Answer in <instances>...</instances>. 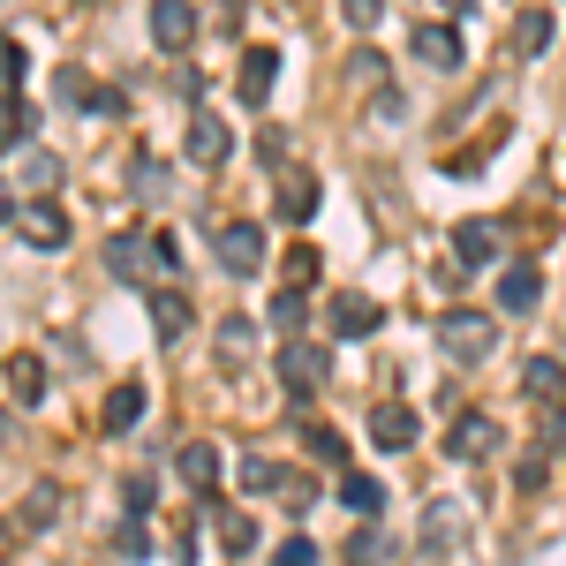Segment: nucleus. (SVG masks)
Instances as JSON below:
<instances>
[{
    "mask_svg": "<svg viewBox=\"0 0 566 566\" xmlns=\"http://www.w3.org/2000/svg\"><path fill=\"white\" fill-rule=\"evenodd\" d=\"M272 566H317V544H310V536H287V544L272 552Z\"/></svg>",
    "mask_w": 566,
    "mask_h": 566,
    "instance_id": "obj_38",
    "label": "nucleus"
},
{
    "mask_svg": "<svg viewBox=\"0 0 566 566\" xmlns=\"http://www.w3.org/2000/svg\"><path fill=\"white\" fill-rule=\"evenodd\" d=\"M348 84H363V91H386V53H370V45H363V53L348 61Z\"/></svg>",
    "mask_w": 566,
    "mask_h": 566,
    "instance_id": "obj_33",
    "label": "nucleus"
},
{
    "mask_svg": "<svg viewBox=\"0 0 566 566\" xmlns=\"http://www.w3.org/2000/svg\"><path fill=\"white\" fill-rule=\"evenodd\" d=\"M250 340H258V325H250V317H219V363H242Z\"/></svg>",
    "mask_w": 566,
    "mask_h": 566,
    "instance_id": "obj_29",
    "label": "nucleus"
},
{
    "mask_svg": "<svg viewBox=\"0 0 566 566\" xmlns=\"http://www.w3.org/2000/svg\"><path fill=\"white\" fill-rule=\"evenodd\" d=\"M272 325H280L287 340H295V333L310 325V303H303V287H280V295H272Z\"/></svg>",
    "mask_w": 566,
    "mask_h": 566,
    "instance_id": "obj_27",
    "label": "nucleus"
},
{
    "mask_svg": "<svg viewBox=\"0 0 566 566\" xmlns=\"http://www.w3.org/2000/svg\"><path fill=\"white\" fill-rule=\"evenodd\" d=\"M303 453H310V461H325V469H340V461H348V438L325 431V423H310V431H303Z\"/></svg>",
    "mask_w": 566,
    "mask_h": 566,
    "instance_id": "obj_28",
    "label": "nucleus"
},
{
    "mask_svg": "<svg viewBox=\"0 0 566 566\" xmlns=\"http://www.w3.org/2000/svg\"><path fill=\"white\" fill-rule=\"evenodd\" d=\"M280 264H287V287H303V295H310V287H317V264H325V258H317L310 242H295V250H287Z\"/></svg>",
    "mask_w": 566,
    "mask_h": 566,
    "instance_id": "obj_31",
    "label": "nucleus"
},
{
    "mask_svg": "<svg viewBox=\"0 0 566 566\" xmlns=\"http://www.w3.org/2000/svg\"><path fill=\"white\" fill-rule=\"evenodd\" d=\"M53 522H61V491H53V483H31V499H23L15 528H53Z\"/></svg>",
    "mask_w": 566,
    "mask_h": 566,
    "instance_id": "obj_25",
    "label": "nucleus"
},
{
    "mask_svg": "<svg viewBox=\"0 0 566 566\" xmlns=\"http://www.w3.org/2000/svg\"><path fill=\"white\" fill-rule=\"evenodd\" d=\"M453 264H461V272L499 264V227H491V219H461V227H453Z\"/></svg>",
    "mask_w": 566,
    "mask_h": 566,
    "instance_id": "obj_11",
    "label": "nucleus"
},
{
    "mask_svg": "<svg viewBox=\"0 0 566 566\" xmlns=\"http://www.w3.org/2000/svg\"><path fill=\"white\" fill-rule=\"evenodd\" d=\"M114 552H122V559H144V552H151L144 522H122V528H114Z\"/></svg>",
    "mask_w": 566,
    "mask_h": 566,
    "instance_id": "obj_37",
    "label": "nucleus"
},
{
    "mask_svg": "<svg viewBox=\"0 0 566 566\" xmlns=\"http://www.w3.org/2000/svg\"><path fill=\"white\" fill-rule=\"evenodd\" d=\"M272 76H280V53H272V45H242V69H234L242 106H264V98H272Z\"/></svg>",
    "mask_w": 566,
    "mask_h": 566,
    "instance_id": "obj_10",
    "label": "nucleus"
},
{
    "mask_svg": "<svg viewBox=\"0 0 566 566\" xmlns=\"http://www.w3.org/2000/svg\"><path fill=\"white\" fill-rule=\"evenodd\" d=\"M212 258H219V272L250 280V272L264 264V227H258V219H219V227H212Z\"/></svg>",
    "mask_w": 566,
    "mask_h": 566,
    "instance_id": "obj_2",
    "label": "nucleus"
},
{
    "mask_svg": "<svg viewBox=\"0 0 566 566\" xmlns=\"http://www.w3.org/2000/svg\"><path fill=\"white\" fill-rule=\"evenodd\" d=\"M0 219H15V197H8V181H0Z\"/></svg>",
    "mask_w": 566,
    "mask_h": 566,
    "instance_id": "obj_41",
    "label": "nucleus"
},
{
    "mask_svg": "<svg viewBox=\"0 0 566 566\" xmlns=\"http://www.w3.org/2000/svg\"><path fill=\"white\" fill-rule=\"evenodd\" d=\"M219 544H227L234 559H242V552H258V522H250V514H227V522H219Z\"/></svg>",
    "mask_w": 566,
    "mask_h": 566,
    "instance_id": "obj_32",
    "label": "nucleus"
},
{
    "mask_svg": "<svg viewBox=\"0 0 566 566\" xmlns=\"http://www.w3.org/2000/svg\"><path fill=\"white\" fill-rule=\"evenodd\" d=\"M453 536H461V499H431V514H423V552H453Z\"/></svg>",
    "mask_w": 566,
    "mask_h": 566,
    "instance_id": "obj_21",
    "label": "nucleus"
},
{
    "mask_svg": "<svg viewBox=\"0 0 566 566\" xmlns=\"http://www.w3.org/2000/svg\"><path fill=\"white\" fill-rule=\"evenodd\" d=\"M106 272H114V280H159V264H151V234H114V242H106Z\"/></svg>",
    "mask_w": 566,
    "mask_h": 566,
    "instance_id": "obj_12",
    "label": "nucleus"
},
{
    "mask_svg": "<svg viewBox=\"0 0 566 566\" xmlns=\"http://www.w3.org/2000/svg\"><path fill=\"white\" fill-rule=\"evenodd\" d=\"M144 423V386H114L106 392V431L122 438V431H136Z\"/></svg>",
    "mask_w": 566,
    "mask_h": 566,
    "instance_id": "obj_24",
    "label": "nucleus"
},
{
    "mask_svg": "<svg viewBox=\"0 0 566 566\" xmlns=\"http://www.w3.org/2000/svg\"><path fill=\"white\" fill-rule=\"evenodd\" d=\"M317 197H325V181L310 175V167H280V205H272V212L287 219V227L317 219Z\"/></svg>",
    "mask_w": 566,
    "mask_h": 566,
    "instance_id": "obj_6",
    "label": "nucleus"
},
{
    "mask_svg": "<svg viewBox=\"0 0 566 566\" xmlns=\"http://www.w3.org/2000/svg\"><path fill=\"white\" fill-rule=\"evenodd\" d=\"M181 151H189L197 167H227V151H234V129H227L219 114H205V106H197V114H189V144H181Z\"/></svg>",
    "mask_w": 566,
    "mask_h": 566,
    "instance_id": "obj_7",
    "label": "nucleus"
},
{
    "mask_svg": "<svg viewBox=\"0 0 566 566\" xmlns=\"http://www.w3.org/2000/svg\"><path fill=\"white\" fill-rule=\"evenodd\" d=\"M522 386L536 392L544 408H566V363H552V355H536V363L522 370Z\"/></svg>",
    "mask_w": 566,
    "mask_h": 566,
    "instance_id": "obj_22",
    "label": "nucleus"
},
{
    "mask_svg": "<svg viewBox=\"0 0 566 566\" xmlns=\"http://www.w3.org/2000/svg\"><path fill=\"white\" fill-rule=\"evenodd\" d=\"M189 39H197V8L189 0H151V45L159 53H181Z\"/></svg>",
    "mask_w": 566,
    "mask_h": 566,
    "instance_id": "obj_9",
    "label": "nucleus"
},
{
    "mask_svg": "<svg viewBox=\"0 0 566 566\" xmlns=\"http://www.w3.org/2000/svg\"><path fill=\"white\" fill-rule=\"evenodd\" d=\"M378 325H386V310L370 303V295H355V287L333 295V340H370Z\"/></svg>",
    "mask_w": 566,
    "mask_h": 566,
    "instance_id": "obj_8",
    "label": "nucleus"
},
{
    "mask_svg": "<svg viewBox=\"0 0 566 566\" xmlns=\"http://www.w3.org/2000/svg\"><path fill=\"white\" fill-rule=\"evenodd\" d=\"M0 378H8V392H15L23 408H39V400H45V386H53L45 355H8V363H0Z\"/></svg>",
    "mask_w": 566,
    "mask_h": 566,
    "instance_id": "obj_15",
    "label": "nucleus"
},
{
    "mask_svg": "<svg viewBox=\"0 0 566 566\" xmlns=\"http://www.w3.org/2000/svg\"><path fill=\"white\" fill-rule=\"evenodd\" d=\"M122 514H129V522H144V514H151V476H129V483H122Z\"/></svg>",
    "mask_w": 566,
    "mask_h": 566,
    "instance_id": "obj_35",
    "label": "nucleus"
},
{
    "mask_svg": "<svg viewBox=\"0 0 566 566\" xmlns=\"http://www.w3.org/2000/svg\"><path fill=\"white\" fill-rule=\"evenodd\" d=\"M552 31H559V23H552V8H528V15H514V53H522V61H536V53L552 45Z\"/></svg>",
    "mask_w": 566,
    "mask_h": 566,
    "instance_id": "obj_23",
    "label": "nucleus"
},
{
    "mask_svg": "<svg viewBox=\"0 0 566 566\" xmlns=\"http://www.w3.org/2000/svg\"><path fill=\"white\" fill-rule=\"evenodd\" d=\"M23 144H31V98L0 91V151H23Z\"/></svg>",
    "mask_w": 566,
    "mask_h": 566,
    "instance_id": "obj_19",
    "label": "nucleus"
},
{
    "mask_svg": "<svg viewBox=\"0 0 566 566\" xmlns=\"http://www.w3.org/2000/svg\"><path fill=\"white\" fill-rule=\"evenodd\" d=\"M392 544H386V528L378 522H355V536H348V566H378Z\"/></svg>",
    "mask_w": 566,
    "mask_h": 566,
    "instance_id": "obj_26",
    "label": "nucleus"
},
{
    "mask_svg": "<svg viewBox=\"0 0 566 566\" xmlns=\"http://www.w3.org/2000/svg\"><path fill=\"white\" fill-rule=\"evenodd\" d=\"M499 446H506L499 416H476V408H469V416L453 423V438H446V453H453V461H491Z\"/></svg>",
    "mask_w": 566,
    "mask_h": 566,
    "instance_id": "obj_5",
    "label": "nucleus"
},
{
    "mask_svg": "<svg viewBox=\"0 0 566 566\" xmlns=\"http://www.w3.org/2000/svg\"><path fill=\"white\" fill-rule=\"evenodd\" d=\"M416 431H423V423H416V408H400V400H378V408H370V438H378L386 453H408Z\"/></svg>",
    "mask_w": 566,
    "mask_h": 566,
    "instance_id": "obj_14",
    "label": "nucleus"
},
{
    "mask_svg": "<svg viewBox=\"0 0 566 566\" xmlns=\"http://www.w3.org/2000/svg\"><path fill=\"white\" fill-rule=\"evenodd\" d=\"M8 536H15V528H8V522H0V552H8Z\"/></svg>",
    "mask_w": 566,
    "mask_h": 566,
    "instance_id": "obj_42",
    "label": "nucleus"
},
{
    "mask_svg": "<svg viewBox=\"0 0 566 566\" xmlns=\"http://www.w3.org/2000/svg\"><path fill=\"white\" fill-rule=\"evenodd\" d=\"M544 303V272L536 264H506L499 272V310H536Z\"/></svg>",
    "mask_w": 566,
    "mask_h": 566,
    "instance_id": "obj_17",
    "label": "nucleus"
},
{
    "mask_svg": "<svg viewBox=\"0 0 566 566\" xmlns=\"http://www.w3.org/2000/svg\"><path fill=\"white\" fill-rule=\"evenodd\" d=\"M340 15H348L355 31H370V23H378V15H386V0H340Z\"/></svg>",
    "mask_w": 566,
    "mask_h": 566,
    "instance_id": "obj_40",
    "label": "nucleus"
},
{
    "mask_svg": "<svg viewBox=\"0 0 566 566\" xmlns=\"http://www.w3.org/2000/svg\"><path fill=\"white\" fill-rule=\"evenodd\" d=\"M53 84H61V98H69V106H91V98H98V91H91V76H84V69H61Z\"/></svg>",
    "mask_w": 566,
    "mask_h": 566,
    "instance_id": "obj_36",
    "label": "nucleus"
},
{
    "mask_svg": "<svg viewBox=\"0 0 566 566\" xmlns=\"http://www.w3.org/2000/svg\"><path fill=\"white\" fill-rule=\"evenodd\" d=\"M175 469H181V483H189V491H212V483H219V446H205V438H197V446H181Z\"/></svg>",
    "mask_w": 566,
    "mask_h": 566,
    "instance_id": "obj_20",
    "label": "nucleus"
},
{
    "mask_svg": "<svg viewBox=\"0 0 566 566\" xmlns=\"http://www.w3.org/2000/svg\"><path fill=\"white\" fill-rule=\"evenodd\" d=\"M438 348L453 355V363H483V355L499 348V325L483 310H446L438 317Z\"/></svg>",
    "mask_w": 566,
    "mask_h": 566,
    "instance_id": "obj_1",
    "label": "nucleus"
},
{
    "mask_svg": "<svg viewBox=\"0 0 566 566\" xmlns=\"http://www.w3.org/2000/svg\"><path fill=\"white\" fill-rule=\"evenodd\" d=\"M197 325V310L181 287H151V333H159V348H181V333Z\"/></svg>",
    "mask_w": 566,
    "mask_h": 566,
    "instance_id": "obj_13",
    "label": "nucleus"
},
{
    "mask_svg": "<svg viewBox=\"0 0 566 566\" xmlns=\"http://www.w3.org/2000/svg\"><path fill=\"white\" fill-rule=\"evenodd\" d=\"M446 8H469V0H446Z\"/></svg>",
    "mask_w": 566,
    "mask_h": 566,
    "instance_id": "obj_43",
    "label": "nucleus"
},
{
    "mask_svg": "<svg viewBox=\"0 0 566 566\" xmlns=\"http://www.w3.org/2000/svg\"><path fill=\"white\" fill-rule=\"evenodd\" d=\"M325 378H333V348H325V340H303V333H295V340L280 348V386L295 392V400H310V392L325 386Z\"/></svg>",
    "mask_w": 566,
    "mask_h": 566,
    "instance_id": "obj_3",
    "label": "nucleus"
},
{
    "mask_svg": "<svg viewBox=\"0 0 566 566\" xmlns=\"http://www.w3.org/2000/svg\"><path fill=\"white\" fill-rule=\"evenodd\" d=\"M408 53H416L423 69H461V39H453V23H416Z\"/></svg>",
    "mask_w": 566,
    "mask_h": 566,
    "instance_id": "obj_16",
    "label": "nucleus"
},
{
    "mask_svg": "<svg viewBox=\"0 0 566 566\" xmlns=\"http://www.w3.org/2000/svg\"><path fill=\"white\" fill-rule=\"evenodd\" d=\"M340 499H348L355 522H378V514H386V483L363 476V469H348V476H340Z\"/></svg>",
    "mask_w": 566,
    "mask_h": 566,
    "instance_id": "obj_18",
    "label": "nucleus"
},
{
    "mask_svg": "<svg viewBox=\"0 0 566 566\" xmlns=\"http://www.w3.org/2000/svg\"><path fill=\"white\" fill-rule=\"evenodd\" d=\"M287 483V469L280 461H264V453H242V491H280Z\"/></svg>",
    "mask_w": 566,
    "mask_h": 566,
    "instance_id": "obj_30",
    "label": "nucleus"
},
{
    "mask_svg": "<svg viewBox=\"0 0 566 566\" xmlns=\"http://www.w3.org/2000/svg\"><path fill=\"white\" fill-rule=\"evenodd\" d=\"M8 227H15L31 250H61V242H69V212H61L53 197H31V205H15V219H8Z\"/></svg>",
    "mask_w": 566,
    "mask_h": 566,
    "instance_id": "obj_4",
    "label": "nucleus"
},
{
    "mask_svg": "<svg viewBox=\"0 0 566 566\" xmlns=\"http://www.w3.org/2000/svg\"><path fill=\"white\" fill-rule=\"evenodd\" d=\"M23 181H31V189H53V181H61V159H53V151H31V144H23Z\"/></svg>",
    "mask_w": 566,
    "mask_h": 566,
    "instance_id": "obj_34",
    "label": "nucleus"
},
{
    "mask_svg": "<svg viewBox=\"0 0 566 566\" xmlns=\"http://www.w3.org/2000/svg\"><path fill=\"white\" fill-rule=\"evenodd\" d=\"M280 491H287V514H310V506H317V483L310 476H287Z\"/></svg>",
    "mask_w": 566,
    "mask_h": 566,
    "instance_id": "obj_39",
    "label": "nucleus"
}]
</instances>
